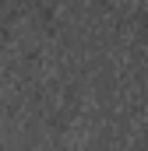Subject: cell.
<instances>
[{
  "mask_svg": "<svg viewBox=\"0 0 148 151\" xmlns=\"http://www.w3.org/2000/svg\"><path fill=\"white\" fill-rule=\"evenodd\" d=\"M138 151H148V137H145V141H141V148H138Z\"/></svg>",
  "mask_w": 148,
  "mask_h": 151,
  "instance_id": "1",
  "label": "cell"
}]
</instances>
